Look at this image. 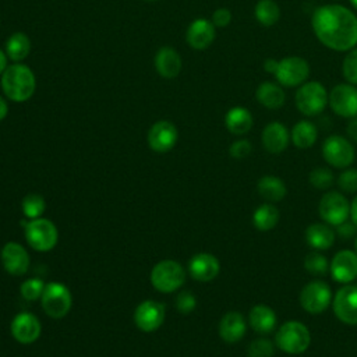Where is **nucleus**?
<instances>
[{
    "label": "nucleus",
    "instance_id": "nucleus-1",
    "mask_svg": "<svg viewBox=\"0 0 357 357\" xmlns=\"http://www.w3.org/2000/svg\"><path fill=\"white\" fill-rule=\"evenodd\" d=\"M311 25L328 49L349 52L357 45V15L342 4H325L312 13Z\"/></svg>",
    "mask_w": 357,
    "mask_h": 357
},
{
    "label": "nucleus",
    "instance_id": "nucleus-2",
    "mask_svg": "<svg viewBox=\"0 0 357 357\" xmlns=\"http://www.w3.org/2000/svg\"><path fill=\"white\" fill-rule=\"evenodd\" d=\"M36 88V79L32 70L21 63L8 66L1 74V89L13 102L28 100Z\"/></svg>",
    "mask_w": 357,
    "mask_h": 357
},
{
    "label": "nucleus",
    "instance_id": "nucleus-3",
    "mask_svg": "<svg viewBox=\"0 0 357 357\" xmlns=\"http://www.w3.org/2000/svg\"><path fill=\"white\" fill-rule=\"evenodd\" d=\"M275 344L286 354H301L311 344L310 329L300 321H287L279 326Z\"/></svg>",
    "mask_w": 357,
    "mask_h": 357
},
{
    "label": "nucleus",
    "instance_id": "nucleus-4",
    "mask_svg": "<svg viewBox=\"0 0 357 357\" xmlns=\"http://www.w3.org/2000/svg\"><path fill=\"white\" fill-rule=\"evenodd\" d=\"M24 234L31 248L40 252H46L54 248L59 240V231L56 225L45 218L26 220Z\"/></svg>",
    "mask_w": 357,
    "mask_h": 357
},
{
    "label": "nucleus",
    "instance_id": "nucleus-5",
    "mask_svg": "<svg viewBox=\"0 0 357 357\" xmlns=\"http://www.w3.org/2000/svg\"><path fill=\"white\" fill-rule=\"evenodd\" d=\"M185 280V271L173 259L159 261L151 271V283L160 293H172L180 289Z\"/></svg>",
    "mask_w": 357,
    "mask_h": 357
},
{
    "label": "nucleus",
    "instance_id": "nucleus-6",
    "mask_svg": "<svg viewBox=\"0 0 357 357\" xmlns=\"http://www.w3.org/2000/svg\"><path fill=\"white\" fill-rule=\"evenodd\" d=\"M40 303L46 315L54 319H60L70 312L73 305V296L64 283L50 282L45 286Z\"/></svg>",
    "mask_w": 357,
    "mask_h": 357
},
{
    "label": "nucleus",
    "instance_id": "nucleus-7",
    "mask_svg": "<svg viewBox=\"0 0 357 357\" xmlns=\"http://www.w3.org/2000/svg\"><path fill=\"white\" fill-rule=\"evenodd\" d=\"M296 106L304 116H317L328 105V92L318 81H308L296 91Z\"/></svg>",
    "mask_w": 357,
    "mask_h": 357
},
{
    "label": "nucleus",
    "instance_id": "nucleus-8",
    "mask_svg": "<svg viewBox=\"0 0 357 357\" xmlns=\"http://www.w3.org/2000/svg\"><path fill=\"white\" fill-rule=\"evenodd\" d=\"M324 159L336 169L349 167L356 158L353 144L343 135H329L322 144Z\"/></svg>",
    "mask_w": 357,
    "mask_h": 357
},
{
    "label": "nucleus",
    "instance_id": "nucleus-9",
    "mask_svg": "<svg viewBox=\"0 0 357 357\" xmlns=\"http://www.w3.org/2000/svg\"><path fill=\"white\" fill-rule=\"evenodd\" d=\"M298 300L307 312L321 314L332 304V289L324 280H312L301 289Z\"/></svg>",
    "mask_w": 357,
    "mask_h": 357
},
{
    "label": "nucleus",
    "instance_id": "nucleus-10",
    "mask_svg": "<svg viewBox=\"0 0 357 357\" xmlns=\"http://www.w3.org/2000/svg\"><path fill=\"white\" fill-rule=\"evenodd\" d=\"M318 213L329 226H337L350 216V204L342 192L329 191L319 199Z\"/></svg>",
    "mask_w": 357,
    "mask_h": 357
},
{
    "label": "nucleus",
    "instance_id": "nucleus-11",
    "mask_svg": "<svg viewBox=\"0 0 357 357\" xmlns=\"http://www.w3.org/2000/svg\"><path fill=\"white\" fill-rule=\"evenodd\" d=\"M310 64L300 56H289L279 60L275 78L283 86H298L307 81Z\"/></svg>",
    "mask_w": 357,
    "mask_h": 357
},
{
    "label": "nucleus",
    "instance_id": "nucleus-12",
    "mask_svg": "<svg viewBox=\"0 0 357 357\" xmlns=\"http://www.w3.org/2000/svg\"><path fill=\"white\" fill-rule=\"evenodd\" d=\"M331 109L340 117L357 116V88L353 84H337L328 93Z\"/></svg>",
    "mask_w": 357,
    "mask_h": 357
},
{
    "label": "nucleus",
    "instance_id": "nucleus-13",
    "mask_svg": "<svg viewBox=\"0 0 357 357\" xmlns=\"http://www.w3.org/2000/svg\"><path fill=\"white\" fill-rule=\"evenodd\" d=\"M336 318L346 325H357V286L344 284L332 300Z\"/></svg>",
    "mask_w": 357,
    "mask_h": 357
},
{
    "label": "nucleus",
    "instance_id": "nucleus-14",
    "mask_svg": "<svg viewBox=\"0 0 357 357\" xmlns=\"http://www.w3.org/2000/svg\"><path fill=\"white\" fill-rule=\"evenodd\" d=\"M165 321V305L155 300L139 303L134 311V322L142 332L156 331Z\"/></svg>",
    "mask_w": 357,
    "mask_h": 357
},
{
    "label": "nucleus",
    "instance_id": "nucleus-15",
    "mask_svg": "<svg viewBox=\"0 0 357 357\" xmlns=\"http://www.w3.org/2000/svg\"><path fill=\"white\" fill-rule=\"evenodd\" d=\"M332 279L337 283L349 284L357 279V254L351 250L337 251L329 262Z\"/></svg>",
    "mask_w": 357,
    "mask_h": 357
},
{
    "label": "nucleus",
    "instance_id": "nucleus-16",
    "mask_svg": "<svg viewBox=\"0 0 357 357\" xmlns=\"http://www.w3.org/2000/svg\"><path fill=\"white\" fill-rule=\"evenodd\" d=\"M40 332V321L32 312H20L11 321V335L21 344H31L36 342Z\"/></svg>",
    "mask_w": 357,
    "mask_h": 357
},
{
    "label": "nucleus",
    "instance_id": "nucleus-17",
    "mask_svg": "<svg viewBox=\"0 0 357 357\" xmlns=\"http://www.w3.org/2000/svg\"><path fill=\"white\" fill-rule=\"evenodd\" d=\"M177 128L167 120L156 121L148 131V145L152 151L163 153L170 151L177 142Z\"/></svg>",
    "mask_w": 357,
    "mask_h": 357
},
{
    "label": "nucleus",
    "instance_id": "nucleus-18",
    "mask_svg": "<svg viewBox=\"0 0 357 357\" xmlns=\"http://www.w3.org/2000/svg\"><path fill=\"white\" fill-rule=\"evenodd\" d=\"M1 264L3 268L14 276L24 275L29 268V254L28 251L15 241H8L1 248Z\"/></svg>",
    "mask_w": 357,
    "mask_h": 357
},
{
    "label": "nucleus",
    "instance_id": "nucleus-19",
    "mask_svg": "<svg viewBox=\"0 0 357 357\" xmlns=\"http://www.w3.org/2000/svg\"><path fill=\"white\" fill-rule=\"evenodd\" d=\"M188 272L198 282H211L220 272L219 259L209 252H198L188 262Z\"/></svg>",
    "mask_w": 357,
    "mask_h": 357
},
{
    "label": "nucleus",
    "instance_id": "nucleus-20",
    "mask_svg": "<svg viewBox=\"0 0 357 357\" xmlns=\"http://www.w3.org/2000/svg\"><path fill=\"white\" fill-rule=\"evenodd\" d=\"M215 25L212 21H208L205 18H197L194 20L188 29H187V43L197 50H204L209 47L215 39Z\"/></svg>",
    "mask_w": 357,
    "mask_h": 357
},
{
    "label": "nucleus",
    "instance_id": "nucleus-21",
    "mask_svg": "<svg viewBox=\"0 0 357 357\" xmlns=\"http://www.w3.org/2000/svg\"><path fill=\"white\" fill-rule=\"evenodd\" d=\"M262 145L269 153L283 152L290 142V132L280 121H272L264 127Z\"/></svg>",
    "mask_w": 357,
    "mask_h": 357
},
{
    "label": "nucleus",
    "instance_id": "nucleus-22",
    "mask_svg": "<svg viewBox=\"0 0 357 357\" xmlns=\"http://www.w3.org/2000/svg\"><path fill=\"white\" fill-rule=\"evenodd\" d=\"M247 331V324L243 314L237 311L226 312L219 322V336L226 343L240 342Z\"/></svg>",
    "mask_w": 357,
    "mask_h": 357
},
{
    "label": "nucleus",
    "instance_id": "nucleus-23",
    "mask_svg": "<svg viewBox=\"0 0 357 357\" xmlns=\"http://www.w3.org/2000/svg\"><path fill=\"white\" fill-rule=\"evenodd\" d=\"M181 57L172 47H162L155 56V68L163 78H176L181 71Z\"/></svg>",
    "mask_w": 357,
    "mask_h": 357
},
{
    "label": "nucleus",
    "instance_id": "nucleus-24",
    "mask_svg": "<svg viewBox=\"0 0 357 357\" xmlns=\"http://www.w3.org/2000/svg\"><path fill=\"white\" fill-rule=\"evenodd\" d=\"M250 326L261 335L271 333L278 324L275 311L266 304H255L248 314Z\"/></svg>",
    "mask_w": 357,
    "mask_h": 357
},
{
    "label": "nucleus",
    "instance_id": "nucleus-25",
    "mask_svg": "<svg viewBox=\"0 0 357 357\" xmlns=\"http://www.w3.org/2000/svg\"><path fill=\"white\" fill-rule=\"evenodd\" d=\"M305 240L312 250H328L335 243V231L328 223H312L305 229Z\"/></svg>",
    "mask_w": 357,
    "mask_h": 357
},
{
    "label": "nucleus",
    "instance_id": "nucleus-26",
    "mask_svg": "<svg viewBox=\"0 0 357 357\" xmlns=\"http://www.w3.org/2000/svg\"><path fill=\"white\" fill-rule=\"evenodd\" d=\"M252 123V114L248 109L241 106L231 107L225 116V126L234 135L247 134L251 130Z\"/></svg>",
    "mask_w": 357,
    "mask_h": 357
},
{
    "label": "nucleus",
    "instance_id": "nucleus-27",
    "mask_svg": "<svg viewBox=\"0 0 357 357\" xmlns=\"http://www.w3.org/2000/svg\"><path fill=\"white\" fill-rule=\"evenodd\" d=\"M257 190H258L259 195L266 202H271V204L282 201L287 194V187H286L284 181L282 178L276 177V176H272V174L262 176L258 180Z\"/></svg>",
    "mask_w": 357,
    "mask_h": 357
},
{
    "label": "nucleus",
    "instance_id": "nucleus-28",
    "mask_svg": "<svg viewBox=\"0 0 357 357\" xmlns=\"http://www.w3.org/2000/svg\"><path fill=\"white\" fill-rule=\"evenodd\" d=\"M257 100L266 109H279L284 105L286 93L280 85L275 82H262L255 92Z\"/></svg>",
    "mask_w": 357,
    "mask_h": 357
},
{
    "label": "nucleus",
    "instance_id": "nucleus-29",
    "mask_svg": "<svg viewBox=\"0 0 357 357\" xmlns=\"http://www.w3.org/2000/svg\"><path fill=\"white\" fill-rule=\"evenodd\" d=\"M317 138H318L317 126L308 120L297 121L290 132L291 142L300 149L311 148L315 144Z\"/></svg>",
    "mask_w": 357,
    "mask_h": 357
},
{
    "label": "nucleus",
    "instance_id": "nucleus-30",
    "mask_svg": "<svg viewBox=\"0 0 357 357\" xmlns=\"http://www.w3.org/2000/svg\"><path fill=\"white\" fill-rule=\"evenodd\" d=\"M279 218H280L279 209L273 204L265 202L254 211L252 225L259 231H269L275 229V226L279 223Z\"/></svg>",
    "mask_w": 357,
    "mask_h": 357
},
{
    "label": "nucleus",
    "instance_id": "nucleus-31",
    "mask_svg": "<svg viewBox=\"0 0 357 357\" xmlns=\"http://www.w3.org/2000/svg\"><path fill=\"white\" fill-rule=\"evenodd\" d=\"M31 50V40L24 32H14L6 43V53L13 61L24 60Z\"/></svg>",
    "mask_w": 357,
    "mask_h": 357
},
{
    "label": "nucleus",
    "instance_id": "nucleus-32",
    "mask_svg": "<svg viewBox=\"0 0 357 357\" xmlns=\"http://www.w3.org/2000/svg\"><path fill=\"white\" fill-rule=\"evenodd\" d=\"M254 14L261 25L272 26L280 18V7L275 0H259L255 4Z\"/></svg>",
    "mask_w": 357,
    "mask_h": 357
},
{
    "label": "nucleus",
    "instance_id": "nucleus-33",
    "mask_svg": "<svg viewBox=\"0 0 357 357\" xmlns=\"http://www.w3.org/2000/svg\"><path fill=\"white\" fill-rule=\"evenodd\" d=\"M304 268L312 276H324L329 271V262L324 254L314 250L305 255Z\"/></svg>",
    "mask_w": 357,
    "mask_h": 357
},
{
    "label": "nucleus",
    "instance_id": "nucleus-34",
    "mask_svg": "<svg viewBox=\"0 0 357 357\" xmlns=\"http://www.w3.org/2000/svg\"><path fill=\"white\" fill-rule=\"evenodd\" d=\"M46 209V202L42 195L39 194H28L22 199V213L24 216L31 220L36 218H42Z\"/></svg>",
    "mask_w": 357,
    "mask_h": 357
},
{
    "label": "nucleus",
    "instance_id": "nucleus-35",
    "mask_svg": "<svg viewBox=\"0 0 357 357\" xmlns=\"http://www.w3.org/2000/svg\"><path fill=\"white\" fill-rule=\"evenodd\" d=\"M308 181L312 187L318 190H328L333 185L335 176L332 170L328 167H315L314 170H311L308 176Z\"/></svg>",
    "mask_w": 357,
    "mask_h": 357
},
{
    "label": "nucleus",
    "instance_id": "nucleus-36",
    "mask_svg": "<svg viewBox=\"0 0 357 357\" xmlns=\"http://www.w3.org/2000/svg\"><path fill=\"white\" fill-rule=\"evenodd\" d=\"M45 286H46V283L42 279H39V278H29V279L22 282L20 291H21V296L25 300L35 301V300H39L42 297Z\"/></svg>",
    "mask_w": 357,
    "mask_h": 357
},
{
    "label": "nucleus",
    "instance_id": "nucleus-37",
    "mask_svg": "<svg viewBox=\"0 0 357 357\" xmlns=\"http://www.w3.org/2000/svg\"><path fill=\"white\" fill-rule=\"evenodd\" d=\"M275 343L266 337L254 339L247 349L248 357H273L275 354Z\"/></svg>",
    "mask_w": 357,
    "mask_h": 357
},
{
    "label": "nucleus",
    "instance_id": "nucleus-38",
    "mask_svg": "<svg viewBox=\"0 0 357 357\" xmlns=\"http://www.w3.org/2000/svg\"><path fill=\"white\" fill-rule=\"evenodd\" d=\"M342 73L349 84L357 85V47L350 49L343 59Z\"/></svg>",
    "mask_w": 357,
    "mask_h": 357
},
{
    "label": "nucleus",
    "instance_id": "nucleus-39",
    "mask_svg": "<svg viewBox=\"0 0 357 357\" xmlns=\"http://www.w3.org/2000/svg\"><path fill=\"white\" fill-rule=\"evenodd\" d=\"M337 185L344 192H357V169L346 167V170H343L337 177Z\"/></svg>",
    "mask_w": 357,
    "mask_h": 357
},
{
    "label": "nucleus",
    "instance_id": "nucleus-40",
    "mask_svg": "<svg viewBox=\"0 0 357 357\" xmlns=\"http://www.w3.org/2000/svg\"><path fill=\"white\" fill-rule=\"evenodd\" d=\"M176 307H177V310H178L181 314H188V312H191V311L195 310V307H197V298H195V296H194L191 291L184 290V291H181V293L177 296V298H176Z\"/></svg>",
    "mask_w": 357,
    "mask_h": 357
},
{
    "label": "nucleus",
    "instance_id": "nucleus-41",
    "mask_svg": "<svg viewBox=\"0 0 357 357\" xmlns=\"http://www.w3.org/2000/svg\"><path fill=\"white\" fill-rule=\"evenodd\" d=\"M251 151L252 145L248 139H237L229 148V153L234 159H244L251 153Z\"/></svg>",
    "mask_w": 357,
    "mask_h": 357
},
{
    "label": "nucleus",
    "instance_id": "nucleus-42",
    "mask_svg": "<svg viewBox=\"0 0 357 357\" xmlns=\"http://www.w3.org/2000/svg\"><path fill=\"white\" fill-rule=\"evenodd\" d=\"M231 21V13L229 8L220 7L218 10H215V13L212 14V24L218 28H223L227 26Z\"/></svg>",
    "mask_w": 357,
    "mask_h": 357
},
{
    "label": "nucleus",
    "instance_id": "nucleus-43",
    "mask_svg": "<svg viewBox=\"0 0 357 357\" xmlns=\"http://www.w3.org/2000/svg\"><path fill=\"white\" fill-rule=\"evenodd\" d=\"M356 233H357V226L351 220L350 222L346 220L336 226V234L342 238H346V240L353 238L356 236Z\"/></svg>",
    "mask_w": 357,
    "mask_h": 357
},
{
    "label": "nucleus",
    "instance_id": "nucleus-44",
    "mask_svg": "<svg viewBox=\"0 0 357 357\" xmlns=\"http://www.w3.org/2000/svg\"><path fill=\"white\" fill-rule=\"evenodd\" d=\"M347 135L350 139H353L354 142H357V119H353L349 124H347Z\"/></svg>",
    "mask_w": 357,
    "mask_h": 357
},
{
    "label": "nucleus",
    "instance_id": "nucleus-45",
    "mask_svg": "<svg viewBox=\"0 0 357 357\" xmlns=\"http://www.w3.org/2000/svg\"><path fill=\"white\" fill-rule=\"evenodd\" d=\"M278 64H279V60H275V59H266L265 63H264V70L266 73H271L275 75L276 73V68H278Z\"/></svg>",
    "mask_w": 357,
    "mask_h": 357
},
{
    "label": "nucleus",
    "instance_id": "nucleus-46",
    "mask_svg": "<svg viewBox=\"0 0 357 357\" xmlns=\"http://www.w3.org/2000/svg\"><path fill=\"white\" fill-rule=\"evenodd\" d=\"M350 219L357 226V197L350 204Z\"/></svg>",
    "mask_w": 357,
    "mask_h": 357
},
{
    "label": "nucleus",
    "instance_id": "nucleus-47",
    "mask_svg": "<svg viewBox=\"0 0 357 357\" xmlns=\"http://www.w3.org/2000/svg\"><path fill=\"white\" fill-rule=\"evenodd\" d=\"M7 113H8V106H7L6 100L0 96V121L7 116Z\"/></svg>",
    "mask_w": 357,
    "mask_h": 357
},
{
    "label": "nucleus",
    "instance_id": "nucleus-48",
    "mask_svg": "<svg viewBox=\"0 0 357 357\" xmlns=\"http://www.w3.org/2000/svg\"><path fill=\"white\" fill-rule=\"evenodd\" d=\"M6 68H7V57H6V53L0 50V75L4 73Z\"/></svg>",
    "mask_w": 357,
    "mask_h": 357
},
{
    "label": "nucleus",
    "instance_id": "nucleus-49",
    "mask_svg": "<svg viewBox=\"0 0 357 357\" xmlns=\"http://www.w3.org/2000/svg\"><path fill=\"white\" fill-rule=\"evenodd\" d=\"M350 3L353 4V7L357 10V0H350Z\"/></svg>",
    "mask_w": 357,
    "mask_h": 357
},
{
    "label": "nucleus",
    "instance_id": "nucleus-50",
    "mask_svg": "<svg viewBox=\"0 0 357 357\" xmlns=\"http://www.w3.org/2000/svg\"><path fill=\"white\" fill-rule=\"evenodd\" d=\"M354 251H356V254H357V237H356V240H354Z\"/></svg>",
    "mask_w": 357,
    "mask_h": 357
},
{
    "label": "nucleus",
    "instance_id": "nucleus-51",
    "mask_svg": "<svg viewBox=\"0 0 357 357\" xmlns=\"http://www.w3.org/2000/svg\"><path fill=\"white\" fill-rule=\"evenodd\" d=\"M148 1H156V0H148Z\"/></svg>",
    "mask_w": 357,
    "mask_h": 357
},
{
    "label": "nucleus",
    "instance_id": "nucleus-52",
    "mask_svg": "<svg viewBox=\"0 0 357 357\" xmlns=\"http://www.w3.org/2000/svg\"><path fill=\"white\" fill-rule=\"evenodd\" d=\"M356 119H357V116H356Z\"/></svg>",
    "mask_w": 357,
    "mask_h": 357
}]
</instances>
